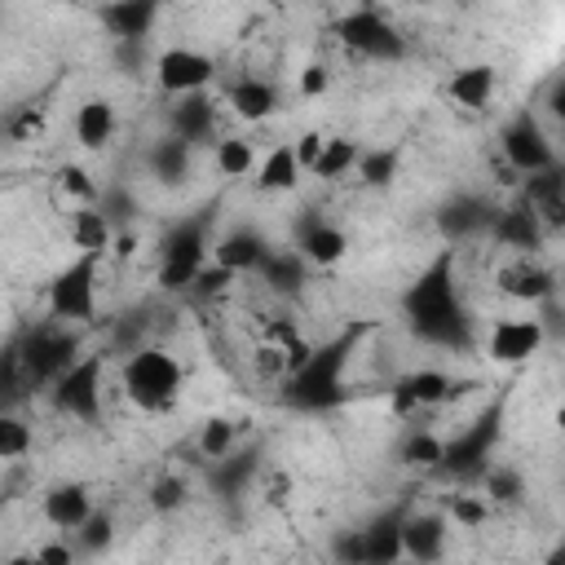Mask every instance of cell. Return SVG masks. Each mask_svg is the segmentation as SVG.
Returning <instances> with one entry per match:
<instances>
[{
    "mask_svg": "<svg viewBox=\"0 0 565 565\" xmlns=\"http://www.w3.org/2000/svg\"><path fill=\"white\" fill-rule=\"evenodd\" d=\"M403 309L416 327V336L433 340V344H460L464 340V314H460V296H455V257L442 252L433 270H425V279L403 296Z\"/></svg>",
    "mask_w": 565,
    "mask_h": 565,
    "instance_id": "1",
    "label": "cell"
},
{
    "mask_svg": "<svg viewBox=\"0 0 565 565\" xmlns=\"http://www.w3.org/2000/svg\"><path fill=\"white\" fill-rule=\"evenodd\" d=\"M120 381H124V394H128L133 407H142V411H168L181 398V389H185V366L168 349L146 344V349H133V358L124 362Z\"/></svg>",
    "mask_w": 565,
    "mask_h": 565,
    "instance_id": "2",
    "label": "cell"
},
{
    "mask_svg": "<svg viewBox=\"0 0 565 565\" xmlns=\"http://www.w3.org/2000/svg\"><path fill=\"white\" fill-rule=\"evenodd\" d=\"M98 261L102 257H76L54 283H49V314L63 323H93L98 314Z\"/></svg>",
    "mask_w": 565,
    "mask_h": 565,
    "instance_id": "3",
    "label": "cell"
},
{
    "mask_svg": "<svg viewBox=\"0 0 565 565\" xmlns=\"http://www.w3.org/2000/svg\"><path fill=\"white\" fill-rule=\"evenodd\" d=\"M208 239H204V222H185L168 235L163 244V265H159V287L168 292H185V287H195L200 270L208 265Z\"/></svg>",
    "mask_w": 565,
    "mask_h": 565,
    "instance_id": "4",
    "label": "cell"
},
{
    "mask_svg": "<svg viewBox=\"0 0 565 565\" xmlns=\"http://www.w3.org/2000/svg\"><path fill=\"white\" fill-rule=\"evenodd\" d=\"M155 80L163 93L172 98H195L213 84V58H204L200 49H163L155 63Z\"/></svg>",
    "mask_w": 565,
    "mask_h": 565,
    "instance_id": "5",
    "label": "cell"
},
{
    "mask_svg": "<svg viewBox=\"0 0 565 565\" xmlns=\"http://www.w3.org/2000/svg\"><path fill=\"white\" fill-rule=\"evenodd\" d=\"M340 366H344V344L314 353V362L287 381V403H296V407H327L336 398V389H340Z\"/></svg>",
    "mask_w": 565,
    "mask_h": 565,
    "instance_id": "6",
    "label": "cell"
},
{
    "mask_svg": "<svg viewBox=\"0 0 565 565\" xmlns=\"http://www.w3.org/2000/svg\"><path fill=\"white\" fill-rule=\"evenodd\" d=\"M451 389L455 381L438 366H425V371H411L394 385L389 394V411L394 416H416V411H433V407H447L451 403Z\"/></svg>",
    "mask_w": 565,
    "mask_h": 565,
    "instance_id": "7",
    "label": "cell"
},
{
    "mask_svg": "<svg viewBox=\"0 0 565 565\" xmlns=\"http://www.w3.org/2000/svg\"><path fill=\"white\" fill-rule=\"evenodd\" d=\"M54 403L76 420H93L102 411V358H80L58 381Z\"/></svg>",
    "mask_w": 565,
    "mask_h": 565,
    "instance_id": "8",
    "label": "cell"
},
{
    "mask_svg": "<svg viewBox=\"0 0 565 565\" xmlns=\"http://www.w3.org/2000/svg\"><path fill=\"white\" fill-rule=\"evenodd\" d=\"M340 41L362 58H403V36L375 10H353L340 23Z\"/></svg>",
    "mask_w": 565,
    "mask_h": 565,
    "instance_id": "9",
    "label": "cell"
},
{
    "mask_svg": "<svg viewBox=\"0 0 565 565\" xmlns=\"http://www.w3.org/2000/svg\"><path fill=\"white\" fill-rule=\"evenodd\" d=\"M543 344V323L539 318H499L486 336V358L499 366H517L530 362Z\"/></svg>",
    "mask_w": 565,
    "mask_h": 565,
    "instance_id": "10",
    "label": "cell"
},
{
    "mask_svg": "<svg viewBox=\"0 0 565 565\" xmlns=\"http://www.w3.org/2000/svg\"><path fill=\"white\" fill-rule=\"evenodd\" d=\"M504 155L517 172H530V177L547 172L556 163V155H552V146H547V137L539 133L534 120H517V124L504 128Z\"/></svg>",
    "mask_w": 565,
    "mask_h": 565,
    "instance_id": "11",
    "label": "cell"
},
{
    "mask_svg": "<svg viewBox=\"0 0 565 565\" xmlns=\"http://www.w3.org/2000/svg\"><path fill=\"white\" fill-rule=\"evenodd\" d=\"M76 349H80V340H76L71 331H41V336L32 340V349H27V366H32L36 381H54V385H58L63 375L80 362Z\"/></svg>",
    "mask_w": 565,
    "mask_h": 565,
    "instance_id": "12",
    "label": "cell"
},
{
    "mask_svg": "<svg viewBox=\"0 0 565 565\" xmlns=\"http://www.w3.org/2000/svg\"><path fill=\"white\" fill-rule=\"evenodd\" d=\"M495 283H499V292L504 296H512V301H526V305H539V301H547L552 296V274L543 270V265H530V261H512V265H504L499 274H495Z\"/></svg>",
    "mask_w": 565,
    "mask_h": 565,
    "instance_id": "13",
    "label": "cell"
},
{
    "mask_svg": "<svg viewBox=\"0 0 565 565\" xmlns=\"http://www.w3.org/2000/svg\"><path fill=\"white\" fill-rule=\"evenodd\" d=\"M213 261H217V265H226L230 274H248V270H261V265L270 261V248H265V239H261V235H252V230H235V235L217 239Z\"/></svg>",
    "mask_w": 565,
    "mask_h": 565,
    "instance_id": "14",
    "label": "cell"
},
{
    "mask_svg": "<svg viewBox=\"0 0 565 565\" xmlns=\"http://www.w3.org/2000/svg\"><path fill=\"white\" fill-rule=\"evenodd\" d=\"M403 543H407V556L420 561V565H433L442 561L447 552V521L425 512V517H407L403 521Z\"/></svg>",
    "mask_w": 565,
    "mask_h": 565,
    "instance_id": "15",
    "label": "cell"
},
{
    "mask_svg": "<svg viewBox=\"0 0 565 565\" xmlns=\"http://www.w3.org/2000/svg\"><path fill=\"white\" fill-rule=\"evenodd\" d=\"M89 517H93V499L84 486H54L45 495V521L58 530H84Z\"/></svg>",
    "mask_w": 565,
    "mask_h": 565,
    "instance_id": "16",
    "label": "cell"
},
{
    "mask_svg": "<svg viewBox=\"0 0 565 565\" xmlns=\"http://www.w3.org/2000/svg\"><path fill=\"white\" fill-rule=\"evenodd\" d=\"M257 185H261L265 195L296 191V185H301V159H296V146H292V142L274 146V150L261 159V168H257Z\"/></svg>",
    "mask_w": 565,
    "mask_h": 565,
    "instance_id": "17",
    "label": "cell"
},
{
    "mask_svg": "<svg viewBox=\"0 0 565 565\" xmlns=\"http://www.w3.org/2000/svg\"><path fill=\"white\" fill-rule=\"evenodd\" d=\"M120 120H115V106L106 98H89L80 111H76V142L84 150H102L111 137H115Z\"/></svg>",
    "mask_w": 565,
    "mask_h": 565,
    "instance_id": "18",
    "label": "cell"
},
{
    "mask_svg": "<svg viewBox=\"0 0 565 565\" xmlns=\"http://www.w3.org/2000/svg\"><path fill=\"white\" fill-rule=\"evenodd\" d=\"M344 252H349V235L340 226H327V222L305 226V235H301L305 265H336V261H344Z\"/></svg>",
    "mask_w": 565,
    "mask_h": 565,
    "instance_id": "19",
    "label": "cell"
},
{
    "mask_svg": "<svg viewBox=\"0 0 565 565\" xmlns=\"http://www.w3.org/2000/svg\"><path fill=\"white\" fill-rule=\"evenodd\" d=\"M362 534H366V565H398L407 556L403 517H381V521H371Z\"/></svg>",
    "mask_w": 565,
    "mask_h": 565,
    "instance_id": "20",
    "label": "cell"
},
{
    "mask_svg": "<svg viewBox=\"0 0 565 565\" xmlns=\"http://www.w3.org/2000/svg\"><path fill=\"white\" fill-rule=\"evenodd\" d=\"M71 244L80 248V257H106L111 244H115L111 217L106 213H93V208L71 213Z\"/></svg>",
    "mask_w": 565,
    "mask_h": 565,
    "instance_id": "21",
    "label": "cell"
},
{
    "mask_svg": "<svg viewBox=\"0 0 565 565\" xmlns=\"http://www.w3.org/2000/svg\"><path fill=\"white\" fill-rule=\"evenodd\" d=\"M172 133L177 142L185 146H195L213 133V98L195 93V98H177V111H172Z\"/></svg>",
    "mask_w": 565,
    "mask_h": 565,
    "instance_id": "22",
    "label": "cell"
},
{
    "mask_svg": "<svg viewBox=\"0 0 565 565\" xmlns=\"http://www.w3.org/2000/svg\"><path fill=\"white\" fill-rule=\"evenodd\" d=\"M495 239H499L504 248H539L543 226H539L534 204H530V208H499V217H495Z\"/></svg>",
    "mask_w": 565,
    "mask_h": 565,
    "instance_id": "23",
    "label": "cell"
},
{
    "mask_svg": "<svg viewBox=\"0 0 565 565\" xmlns=\"http://www.w3.org/2000/svg\"><path fill=\"white\" fill-rule=\"evenodd\" d=\"M451 98L468 111H482L490 98H495V67L486 63H473V67H460L451 76Z\"/></svg>",
    "mask_w": 565,
    "mask_h": 565,
    "instance_id": "24",
    "label": "cell"
},
{
    "mask_svg": "<svg viewBox=\"0 0 565 565\" xmlns=\"http://www.w3.org/2000/svg\"><path fill=\"white\" fill-rule=\"evenodd\" d=\"M230 106H235L239 120L261 124V120H270V115L279 111V93H274V84H265V80H239V84L230 89Z\"/></svg>",
    "mask_w": 565,
    "mask_h": 565,
    "instance_id": "25",
    "label": "cell"
},
{
    "mask_svg": "<svg viewBox=\"0 0 565 565\" xmlns=\"http://www.w3.org/2000/svg\"><path fill=\"white\" fill-rule=\"evenodd\" d=\"M106 23H111L115 36L142 41V36L150 32V23H155V5H150V0H128V5H111V10H106Z\"/></svg>",
    "mask_w": 565,
    "mask_h": 565,
    "instance_id": "26",
    "label": "cell"
},
{
    "mask_svg": "<svg viewBox=\"0 0 565 565\" xmlns=\"http://www.w3.org/2000/svg\"><path fill=\"white\" fill-rule=\"evenodd\" d=\"M358 159H362L358 142H349V137H327V150H323V159H318L314 177H323V181H340V177H349V172L358 168Z\"/></svg>",
    "mask_w": 565,
    "mask_h": 565,
    "instance_id": "27",
    "label": "cell"
},
{
    "mask_svg": "<svg viewBox=\"0 0 565 565\" xmlns=\"http://www.w3.org/2000/svg\"><path fill=\"white\" fill-rule=\"evenodd\" d=\"M490 438H495V420H486L482 429H473V433H464L455 447H447V468H482V460H486V447H490Z\"/></svg>",
    "mask_w": 565,
    "mask_h": 565,
    "instance_id": "28",
    "label": "cell"
},
{
    "mask_svg": "<svg viewBox=\"0 0 565 565\" xmlns=\"http://www.w3.org/2000/svg\"><path fill=\"white\" fill-rule=\"evenodd\" d=\"M213 159H217V172L222 177H248L257 168V146L248 137H222L217 150H213Z\"/></svg>",
    "mask_w": 565,
    "mask_h": 565,
    "instance_id": "29",
    "label": "cell"
},
{
    "mask_svg": "<svg viewBox=\"0 0 565 565\" xmlns=\"http://www.w3.org/2000/svg\"><path fill=\"white\" fill-rule=\"evenodd\" d=\"M235 451V420H226V416H213L204 429H200V455L204 460H226Z\"/></svg>",
    "mask_w": 565,
    "mask_h": 565,
    "instance_id": "30",
    "label": "cell"
},
{
    "mask_svg": "<svg viewBox=\"0 0 565 565\" xmlns=\"http://www.w3.org/2000/svg\"><path fill=\"white\" fill-rule=\"evenodd\" d=\"M403 460L416 468H442L447 464V442L438 433H411L403 447Z\"/></svg>",
    "mask_w": 565,
    "mask_h": 565,
    "instance_id": "31",
    "label": "cell"
},
{
    "mask_svg": "<svg viewBox=\"0 0 565 565\" xmlns=\"http://www.w3.org/2000/svg\"><path fill=\"white\" fill-rule=\"evenodd\" d=\"M261 270H265V279H270L274 287L296 292V287H301V274H305V257H296V252H270V261H265Z\"/></svg>",
    "mask_w": 565,
    "mask_h": 565,
    "instance_id": "32",
    "label": "cell"
},
{
    "mask_svg": "<svg viewBox=\"0 0 565 565\" xmlns=\"http://www.w3.org/2000/svg\"><path fill=\"white\" fill-rule=\"evenodd\" d=\"M394 172H398V155H394V150H362L358 177H362L366 185H389Z\"/></svg>",
    "mask_w": 565,
    "mask_h": 565,
    "instance_id": "33",
    "label": "cell"
},
{
    "mask_svg": "<svg viewBox=\"0 0 565 565\" xmlns=\"http://www.w3.org/2000/svg\"><path fill=\"white\" fill-rule=\"evenodd\" d=\"M32 451V429L23 425V420H14V416H5L0 420V460H23Z\"/></svg>",
    "mask_w": 565,
    "mask_h": 565,
    "instance_id": "34",
    "label": "cell"
},
{
    "mask_svg": "<svg viewBox=\"0 0 565 565\" xmlns=\"http://www.w3.org/2000/svg\"><path fill=\"white\" fill-rule=\"evenodd\" d=\"M181 504H185V477L168 473V477H159V482L150 486V508H155V512H177Z\"/></svg>",
    "mask_w": 565,
    "mask_h": 565,
    "instance_id": "35",
    "label": "cell"
},
{
    "mask_svg": "<svg viewBox=\"0 0 565 565\" xmlns=\"http://www.w3.org/2000/svg\"><path fill=\"white\" fill-rule=\"evenodd\" d=\"M58 185H63V195H71V200H80V204H89V200L98 195V185L89 181V172H84L80 163H67V168L58 172Z\"/></svg>",
    "mask_w": 565,
    "mask_h": 565,
    "instance_id": "36",
    "label": "cell"
},
{
    "mask_svg": "<svg viewBox=\"0 0 565 565\" xmlns=\"http://www.w3.org/2000/svg\"><path fill=\"white\" fill-rule=\"evenodd\" d=\"M486 490H490V499H499V504H517V499H521V473H512V468H490Z\"/></svg>",
    "mask_w": 565,
    "mask_h": 565,
    "instance_id": "37",
    "label": "cell"
},
{
    "mask_svg": "<svg viewBox=\"0 0 565 565\" xmlns=\"http://www.w3.org/2000/svg\"><path fill=\"white\" fill-rule=\"evenodd\" d=\"M230 283H235V274H230L226 265H217V261H213V265H204V270H200V279H195V287H191V292H200V296H222Z\"/></svg>",
    "mask_w": 565,
    "mask_h": 565,
    "instance_id": "38",
    "label": "cell"
},
{
    "mask_svg": "<svg viewBox=\"0 0 565 565\" xmlns=\"http://www.w3.org/2000/svg\"><path fill=\"white\" fill-rule=\"evenodd\" d=\"M185 150H191V146L177 142V137H168V142L159 146V155H155L159 172H163V177H181V172H185Z\"/></svg>",
    "mask_w": 565,
    "mask_h": 565,
    "instance_id": "39",
    "label": "cell"
},
{
    "mask_svg": "<svg viewBox=\"0 0 565 565\" xmlns=\"http://www.w3.org/2000/svg\"><path fill=\"white\" fill-rule=\"evenodd\" d=\"M327 84H331V71L323 67V63H309V67H301V80H296V89H301V98H323L327 93Z\"/></svg>",
    "mask_w": 565,
    "mask_h": 565,
    "instance_id": "40",
    "label": "cell"
},
{
    "mask_svg": "<svg viewBox=\"0 0 565 565\" xmlns=\"http://www.w3.org/2000/svg\"><path fill=\"white\" fill-rule=\"evenodd\" d=\"M292 146H296L301 172H314V168H318V159H323V150H327V137H323V133H301Z\"/></svg>",
    "mask_w": 565,
    "mask_h": 565,
    "instance_id": "41",
    "label": "cell"
},
{
    "mask_svg": "<svg viewBox=\"0 0 565 565\" xmlns=\"http://www.w3.org/2000/svg\"><path fill=\"white\" fill-rule=\"evenodd\" d=\"M451 517H455L460 526L477 530V526L486 521V504H482V499H473V495H455V499H451Z\"/></svg>",
    "mask_w": 565,
    "mask_h": 565,
    "instance_id": "42",
    "label": "cell"
},
{
    "mask_svg": "<svg viewBox=\"0 0 565 565\" xmlns=\"http://www.w3.org/2000/svg\"><path fill=\"white\" fill-rule=\"evenodd\" d=\"M111 530H115V526H111V517L93 512V517L84 521V530H80V543H84L89 552H102V547L111 543Z\"/></svg>",
    "mask_w": 565,
    "mask_h": 565,
    "instance_id": "43",
    "label": "cell"
},
{
    "mask_svg": "<svg viewBox=\"0 0 565 565\" xmlns=\"http://www.w3.org/2000/svg\"><path fill=\"white\" fill-rule=\"evenodd\" d=\"M336 556H340V565H366V534H362V530H349V534H340V543H336Z\"/></svg>",
    "mask_w": 565,
    "mask_h": 565,
    "instance_id": "44",
    "label": "cell"
},
{
    "mask_svg": "<svg viewBox=\"0 0 565 565\" xmlns=\"http://www.w3.org/2000/svg\"><path fill=\"white\" fill-rule=\"evenodd\" d=\"M36 556H41V565H76V552H71V543H63V539L41 543Z\"/></svg>",
    "mask_w": 565,
    "mask_h": 565,
    "instance_id": "45",
    "label": "cell"
},
{
    "mask_svg": "<svg viewBox=\"0 0 565 565\" xmlns=\"http://www.w3.org/2000/svg\"><path fill=\"white\" fill-rule=\"evenodd\" d=\"M36 133H41V115H36V106L10 120V137H14V142H32Z\"/></svg>",
    "mask_w": 565,
    "mask_h": 565,
    "instance_id": "46",
    "label": "cell"
},
{
    "mask_svg": "<svg viewBox=\"0 0 565 565\" xmlns=\"http://www.w3.org/2000/svg\"><path fill=\"white\" fill-rule=\"evenodd\" d=\"M133 252H137V235H128V230H124V235H115V244H111V257H115V261H128Z\"/></svg>",
    "mask_w": 565,
    "mask_h": 565,
    "instance_id": "47",
    "label": "cell"
},
{
    "mask_svg": "<svg viewBox=\"0 0 565 565\" xmlns=\"http://www.w3.org/2000/svg\"><path fill=\"white\" fill-rule=\"evenodd\" d=\"M552 111H556V120L565 124V84H561V89L552 93Z\"/></svg>",
    "mask_w": 565,
    "mask_h": 565,
    "instance_id": "48",
    "label": "cell"
},
{
    "mask_svg": "<svg viewBox=\"0 0 565 565\" xmlns=\"http://www.w3.org/2000/svg\"><path fill=\"white\" fill-rule=\"evenodd\" d=\"M10 565H41V556H36V552H32V556H14Z\"/></svg>",
    "mask_w": 565,
    "mask_h": 565,
    "instance_id": "49",
    "label": "cell"
},
{
    "mask_svg": "<svg viewBox=\"0 0 565 565\" xmlns=\"http://www.w3.org/2000/svg\"><path fill=\"white\" fill-rule=\"evenodd\" d=\"M556 429H561V433H565V403H561V407H556Z\"/></svg>",
    "mask_w": 565,
    "mask_h": 565,
    "instance_id": "50",
    "label": "cell"
},
{
    "mask_svg": "<svg viewBox=\"0 0 565 565\" xmlns=\"http://www.w3.org/2000/svg\"><path fill=\"white\" fill-rule=\"evenodd\" d=\"M552 556H556V561H561V565H565V543H561V547H556V552H552Z\"/></svg>",
    "mask_w": 565,
    "mask_h": 565,
    "instance_id": "51",
    "label": "cell"
},
{
    "mask_svg": "<svg viewBox=\"0 0 565 565\" xmlns=\"http://www.w3.org/2000/svg\"><path fill=\"white\" fill-rule=\"evenodd\" d=\"M543 565H561V561H556V556H547V561H543Z\"/></svg>",
    "mask_w": 565,
    "mask_h": 565,
    "instance_id": "52",
    "label": "cell"
}]
</instances>
